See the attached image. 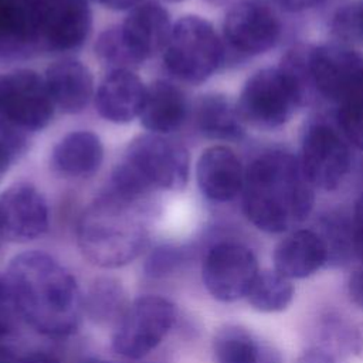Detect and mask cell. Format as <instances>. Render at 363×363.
I'll return each mask as SVG.
<instances>
[{"mask_svg": "<svg viewBox=\"0 0 363 363\" xmlns=\"http://www.w3.org/2000/svg\"><path fill=\"white\" fill-rule=\"evenodd\" d=\"M166 1H172V3H176V1H183V0H166Z\"/></svg>", "mask_w": 363, "mask_h": 363, "instance_id": "cell-43", "label": "cell"}, {"mask_svg": "<svg viewBox=\"0 0 363 363\" xmlns=\"http://www.w3.org/2000/svg\"><path fill=\"white\" fill-rule=\"evenodd\" d=\"M274 1L286 11L298 13V11H305L318 6L322 0H274Z\"/></svg>", "mask_w": 363, "mask_h": 363, "instance_id": "cell-37", "label": "cell"}, {"mask_svg": "<svg viewBox=\"0 0 363 363\" xmlns=\"http://www.w3.org/2000/svg\"><path fill=\"white\" fill-rule=\"evenodd\" d=\"M18 357L14 350L4 342L0 340V363H17Z\"/></svg>", "mask_w": 363, "mask_h": 363, "instance_id": "cell-40", "label": "cell"}, {"mask_svg": "<svg viewBox=\"0 0 363 363\" xmlns=\"http://www.w3.org/2000/svg\"><path fill=\"white\" fill-rule=\"evenodd\" d=\"M150 214V199H133L106 187L79 216L77 244L81 254L104 269L128 265L149 244Z\"/></svg>", "mask_w": 363, "mask_h": 363, "instance_id": "cell-3", "label": "cell"}, {"mask_svg": "<svg viewBox=\"0 0 363 363\" xmlns=\"http://www.w3.org/2000/svg\"><path fill=\"white\" fill-rule=\"evenodd\" d=\"M337 125L347 143L363 150V91L359 89L337 104Z\"/></svg>", "mask_w": 363, "mask_h": 363, "instance_id": "cell-30", "label": "cell"}, {"mask_svg": "<svg viewBox=\"0 0 363 363\" xmlns=\"http://www.w3.org/2000/svg\"><path fill=\"white\" fill-rule=\"evenodd\" d=\"M172 28L167 10L153 0L139 3L121 24L125 40L143 62L164 51Z\"/></svg>", "mask_w": 363, "mask_h": 363, "instance_id": "cell-17", "label": "cell"}, {"mask_svg": "<svg viewBox=\"0 0 363 363\" xmlns=\"http://www.w3.org/2000/svg\"><path fill=\"white\" fill-rule=\"evenodd\" d=\"M95 55L109 72L133 71L143 64L125 40L121 26L109 27L99 34L95 43Z\"/></svg>", "mask_w": 363, "mask_h": 363, "instance_id": "cell-28", "label": "cell"}, {"mask_svg": "<svg viewBox=\"0 0 363 363\" xmlns=\"http://www.w3.org/2000/svg\"><path fill=\"white\" fill-rule=\"evenodd\" d=\"M328 265V252L313 228L286 233L272 251V268L291 281L306 279Z\"/></svg>", "mask_w": 363, "mask_h": 363, "instance_id": "cell-15", "label": "cell"}, {"mask_svg": "<svg viewBox=\"0 0 363 363\" xmlns=\"http://www.w3.org/2000/svg\"><path fill=\"white\" fill-rule=\"evenodd\" d=\"M208 1H214V3H217V1H223V0H208Z\"/></svg>", "mask_w": 363, "mask_h": 363, "instance_id": "cell-44", "label": "cell"}, {"mask_svg": "<svg viewBox=\"0 0 363 363\" xmlns=\"http://www.w3.org/2000/svg\"><path fill=\"white\" fill-rule=\"evenodd\" d=\"M292 363H335V362L315 349L302 347L301 353Z\"/></svg>", "mask_w": 363, "mask_h": 363, "instance_id": "cell-36", "label": "cell"}, {"mask_svg": "<svg viewBox=\"0 0 363 363\" xmlns=\"http://www.w3.org/2000/svg\"><path fill=\"white\" fill-rule=\"evenodd\" d=\"M295 298L294 281L274 268L259 269L251 284L245 301L261 313H279L286 311Z\"/></svg>", "mask_w": 363, "mask_h": 363, "instance_id": "cell-27", "label": "cell"}, {"mask_svg": "<svg viewBox=\"0 0 363 363\" xmlns=\"http://www.w3.org/2000/svg\"><path fill=\"white\" fill-rule=\"evenodd\" d=\"M214 363H285L268 340L240 323L221 325L211 340Z\"/></svg>", "mask_w": 363, "mask_h": 363, "instance_id": "cell-18", "label": "cell"}, {"mask_svg": "<svg viewBox=\"0 0 363 363\" xmlns=\"http://www.w3.org/2000/svg\"><path fill=\"white\" fill-rule=\"evenodd\" d=\"M362 329L336 309L320 311L309 323L303 347L315 349L335 363L362 354Z\"/></svg>", "mask_w": 363, "mask_h": 363, "instance_id": "cell-14", "label": "cell"}, {"mask_svg": "<svg viewBox=\"0 0 363 363\" xmlns=\"http://www.w3.org/2000/svg\"><path fill=\"white\" fill-rule=\"evenodd\" d=\"M17 363H60V360L47 352H31L18 357Z\"/></svg>", "mask_w": 363, "mask_h": 363, "instance_id": "cell-38", "label": "cell"}, {"mask_svg": "<svg viewBox=\"0 0 363 363\" xmlns=\"http://www.w3.org/2000/svg\"><path fill=\"white\" fill-rule=\"evenodd\" d=\"M187 115L189 101L180 86L166 79H156L146 86L139 118L149 133L167 136L183 126Z\"/></svg>", "mask_w": 363, "mask_h": 363, "instance_id": "cell-20", "label": "cell"}, {"mask_svg": "<svg viewBox=\"0 0 363 363\" xmlns=\"http://www.w3.org/2000/svg\"><path fill=\"white\" fill-rule=\"evenodd\" d=\"M305 99L303 86L279 65L254 72L245 81L235 104L244 123L274 129L285 125Z\"/></svg>", "mask_w": 363, "mask_h": 363, "instance_id": "cell-5", "label": "cell"}, {"mask_svg": "<svg viewBox=\"0 0 363 363\" xmlns=\"http://www.w3.org/2000/svg\"><path fill=\"white\" fill-rule=\"evenodd\" d=\"M301 169L313 189L336 190L350 172L352 153L347 140L329 123H309L302 136Z\"/></svg>", "mask_w": 363, "mask_h": 363, "instance_id": "cell-9", "label": "cell"}, {"mask_svg": "<svg viewBox=\"0 0 363 363\" xmlns=\"http://www.w3.org/2000/svg\"><path fill=\"white\" fill-rule=\"evenodd\" d=\"M196 176L203 196L216 203H227L242 191L245 170L233 149L216 145L200 155Z\"/></svg>", "mask_w": 363, "mask_h": 363, "instance_id": "cell-16", "label": "cell"}, {"mask_svg": "<svg viewBox=\"0 0 363 363\" xmlns=\"http://www.w3.org/2000/svg\"><path fill=\"white\" fill-rule=\"evenodd\" d=\"M306 77L309 89L340 104L350 96L363 78V57L346 44L308 45Z\"/></svg>", "mask_w": 363, "mask_h": 363, "instance_id": "cell-10", "label": "cell"}, {"mask_svg": "<svg viewBox=\"0 0 363 363\" xmlns=\"http://www.w3.org/2000/svg\"><path fill=\"white\" fill-rule=\"evenodd\" d=\"M257 254L235 240L217 241L207 248L201 259V281L208 295L223 303L245 299L259 272Z\"/></svg>", "mask_w": 363, "mask_h": 363, "instance_id": "cell-8", "label": "cell"}, {"mask_svg": "<svg viewBox=\"0 0 363 363\" xmlns=\"http://www.w3.org/2000/svg\"><path fill=\"white\" fill-rule=\"evenodd\" d=\"M194 122L201 135L214 140H240L245 132L237 104L223 94L203 95L194 106Z\"/></svg>", "mask_w": 363, "mask_h": 363, "instance_id": "cell-24", "label": "cell"}, {"mask_svg": "<svg viewBox=\"0 0 363 363\" xmlns=\"http://www.w3.org/2000/svg\"><path fill=\"white\" fill-rule=\"evenodd\" d=\"M3 240V235H1V230H0V241Z\"/></svg>", "mask_w": 363, "mask_h": 363, "instance_id": "cell-45", "label": "cell"}, {"mask_svg": "<svg viewBox=\"0 0 363 363\" xmlns=\"http://www.w3.org/2000/svg\"><path fill=\"white\" fill-rule=\"evenodd\" d=\"M122 282L113 277L95 278L82 295L84 315L101 328H115L129 306Z\"/></svg>", "mask_w": 363, "mask_h": 363, "instance_id": "cell-25", "label": "cell"}, {"mask_svg": "<svg viewBox=\"0 0 363 363\" xmlns=\"http://www.w3.org/2000/svg\"><path fill=\"white\" fill-rule=\"evenodd\" d=\"M6 277L21 319L35 332L52 339L74 335L84 316L82 294L75 277L44 251L14 255Z\"/></svg>", "mask_w": 363, "mask_h": 363, "instance_id": "cell-1", "label": "cell"}, {"mask_svg": "<svg viewBox=\"0 0 363 363\" xmlns=\"http://www.w3.org/2000/svg\"><path fill=\"white\" fill-rule=\"evenodd\" d=\"M352 227L357 259L363 261V193L359 196L352 210Z\"/></svg>", "mask_w": 363, "mask_h": 363, "instance_id": "cell-34", "label": "cell"}, {"mask_svg": "<svg viewBox=\"0 0 363 363\" xmlns=\"http://www.w3.org/2000/svg\"><path fill=\"white\" fill-rule=\"evenodd\" d=\"M174 320L176 306L172 301L160 295L139 296L113 328L112 350L125 359H142L164 340Z\"/></svg>", "mask_w": 363, "mask_h": 363, "instance_id": "cell-7", "label": "cell"}, {"mask_svg": "<svg viewBox=\"0 0 363 363\" xmlns=\"http://www.w3.org/2000/svg\"><path fill=\"white\" fill-rule=\"evenodd\" d=\"M242 211L267 234H286L309 218L315 189L306 180L299 159L284 150L257 156L245 170Z\"/></svg>", "mask_w": 363, "mask_h": 363, "instance_id": "cell-2", "label": "cell"}, {"mask_svg": "<svg viewBox=\"0 0 363 363\" xmlns=\"http://www.w3.org/2000/svg\"><path fill=\"white\" fill-rule=\"evenodd\" d=\"M346 295L349 301L363 312V261L350 268L346 279Z\"/></svg>", "mask_w": 363, "mask_h": 363, "instance_id": "cell-33", "label": "cell"}, {"mask_svg": "<svg viewBox=\"0 0 363 363\" xmlns=\"http://www.w3.org/2000/svg\"><path fill=\"white\" fill-rule=\"evenodd\" d=\"M360 329H362V339H363V325H360ZM360 357H363V346H362V354Z\"/></svg>", "mask_w": 363, "mask_h": 363, "instance_id": "cell-42", "label": "cell"}, {"mask_svg": "<svg viewBox=\"0 0 363 363\" xmlns=\"http://www.w3.org/2000/svg\"><path fill=\"white\" fill-rule=\"evenodd\" d=\"M189 169V152L182 143L164 135L145 133L130 140L108 186L129 196L150 197L155 191L182 190Z\"/></svg>", "mask_w": 363, "mask_h": 363, "instance_id": "cell-4", "label": "cell"}, {"mask_svg": "<svg viewBox=\"0 0 363 363\" xmlns=\"http://www.w3.org/2000/svg\"><path fill=\"white\" fill-rule=\"evenodd\" d=\"M332 31L342 44L363 45V0H354L337 10L332 20Z\"/></svg>", "mask_w": 363, "mask_h": 363, "instance_id": "cell-31", "label": "cell"}, {"mask_svg": "<svg viewBox=\"0 0 363 363\" xmlns=\"http://www.w3.org/2000/svg\"><path fill=\"white\" fill-rule=\"evenodd\" d=\"M190 250L177 244H159L143 259V274L150 279H162L174 274L190 259Z\"/></svg>", "mask_w": 363, "mask_h": 363, "instance_id": "cell-29", "label": "cell"}, {"mask_svg": "<svg viewBox=\"0 0 363 363\" xmlns=\"http://www.w3.org/2000/svg\"><path fill=\"white\" fill-rule=\"evenodd\" d=\"M281 23L271 7L261 0H238L223 23V40L240 55H259L277 45Z\"/></svg>", "mask_w": 363, "mask_h": 363, "instance_id": "cell-11", "label": "cell"}, {"mask_svg": "<svg viewBox=\"0 0 363 363\" xmlns=\"http://www.w3.org/2000/svg\"><path fill=\"white\" fill-rule=\"evenodd\" d=\"M104 159V146L98 135L89 130H77L65 135L51 152L52 169L71 179L94 174Z\"/></svg>", "mask_w": 363, "mask_h": 363, "instance_id": "cell-23", "label": "cell"}, {"mask_svg": "<svg viewBox=\"0 0 363 363\" xmlns=\"http://www.w3.org/2000/svg\"><path fill=\"white\" fill-rule=\"evenodd\" d=\"M33 1L38 14L44 48L69 51L85 43L92 26V14L86 0Z\"/></svg>", "mask_w": 363, "mask_h": 363, "instance_id": "cell-13", "label": "cell"}, {"mask_svg": "<svg viewBox=\"0 0 363 363\" xmlns=\"http://www.w3.org/2000/svg\"><path fill=\"white\" fill-rule=\"evenodd\" d=\"M50 216L44 194L31 183L18 182L0 196V230L3 240L30 242L45 234Z\"/></svg>", "mask_w": 363, "mask_h": 363, "instance_id": "cell-12", "label": "cell"}, {"mask_svg": "<svg viewBox=\"0 0 363 363\" xmlns=\"http://www.w3.org/2000/svg\"><path fill=\"white\" fill-rule=\"evenodd\" d=\"M41 45L33 0H0V55L20 57Z\"/></svg>", "mask_w": 363, "mask_h": 363, "instance_id": "cell-22", "label": "cell"}, {"mask_svg": "<svg viewBox=\"0 0 363 363\" xmlns=\"http://www.w3.org/2000/svg\"><path fill=\"white\" fill-rule=\"evenodd\" d=\"M44 79L55 108L64 113L82 112L92 98V74L78 60L64 58L54 62L47 68Z\"/></svg>", "mask_w": 363, "mask_h": 363, "instance_id": "cell-21", "label": "cell"}, {"mask_svg": "<svg viewBox=\"0 0 363 363\" xmlns=\"http://www.w3.org/2000/svg\"><path fill=\"white\" fill-rule=\"evenodd\" d=\"M24 150H26V146L0 136V180L9 172L16 157L21 155Z\"/></svg>", "mask_w": 363, "mask_h": 363, "instance_id": "cell-35", "label": "cell"}, {"mask_svg": "<svg viewBox=\"0 0 363 363\" xmlns=\"http://www.w3.org/2000/svg\"><path fill=\"white\" fill-rule=\"evenodd\" d=\"M79 363H111L102 357H96V356H89V357H85L84 360H81Z\"/></svg>", "mask_w": 363, "mask_h": 363, "instance_id": "cell-41", "label": "cell"}, {"mask_svg": "<svg viewBox=\"0 0 363 363\" xmlns=\"http://www.w3.org/2000/svg\"><path fill=\"white\" fill-rule=\"evenodd\" d=\"M21 315L6 274H0V339L16 332Z\"/></svg>", "mask_w": 363, "mask_h": 363, "instance_id": "cell-32", "label": "cell"}, {"mask_svg": "<svg viewBox=\"0 0 363 363\" xmlns=\"http://www.w3.org/2000/svg\"><path fill=\"white\" fill-rule=\"evenodd\" d=\"M96 1L111 10H132L139 3H142V0H96Z\"/></svg>", "mask_w": 363, "mask_h": 363, "instance_id": "cell-39", "label": "cell"}, {"mask_svg": "<svg viewBox=\"0 0 363 363\" xmlns=\"http://www.w3.org/2000/svg\"><path fill=\"white\" fill-rule=\"evenodd\" d=\"M146 86L133 71H112L95 95L98 113L112 123H128L140 115Z\"/></svg>", "mask_w": 363, "mask_h": 363, "instance_id": "cell-19", "label": "cell"}, {"mask_svg": "<svg viewBox=\"0 0 363 363\" xmlns=\"http://www.w3.org/2000/svg\"><path fill=\"white\" fill-rule=\"evenodd\" d=\"M313 230L320 235L326 247V268H347L359 262L353 240L352 214L329 213L320 220L319 227Z\"/></svg>", "mask_w": 363, "mask_h": 363, "instance_id": "cell-26", "label": "cell"}, {"mask_svg": "<svg viewBox=\"0 0 363 363\" xmlns=\"http://www.w3.org/2000/svg\"><path fill=\"white\" fill-rule=\"evenodd\" d=\"M224 54V43L207 20L184 16L172 28L163 51V61L172 77L186 84L199 85L218 69Z\"/></svg>", "mask_w": 363, "mask_h": 363, "instance_id": "cell-6", "label": "cell"}]
</instances>
